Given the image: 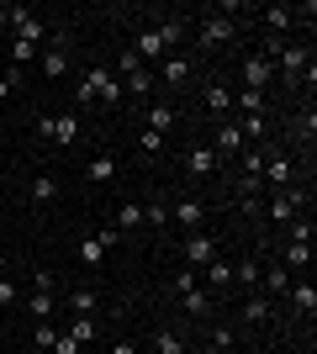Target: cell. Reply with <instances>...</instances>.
<instances>
[{
	"label": "cell",
	"mask_w": 317,
	"mask_h": 354,
	"mask_svg": "<svg viewBox=\"0 0 317 354\" xmlns=\"http://www.w3.org/2000/svg\"><path fill=\"white\" fill-rule=\"evenodd\" d=\"M16 301H21V291H16V281H6V275H0V307H16Z\"/></svg>",
	"instance_id": "obj_42"
},
{
	"label": "cell",
	"mask_w": 317,
	"mask_h": 354,
	"mask_svg": "<svg viewBox=\"0 0 317 354\" xmlns=\"http://www.w3.org/2000/svg\"><path fill=\"white\" fill-rule=\"evenodd\" d=\"M75 101L79 106H122V80L111 74V64H90V69H85Z\"/></svg>",
	"instance_id": "obj_1"
},
{
	"label": "cell",
	"mask_w": 317,
	"mask_h": 354,
	"mask_svg": "<svg viewBox=\"0 0 317 354\" xmlns=\"http://www.w3.org/2000/svg\"><path fill=\"white\" fill-rule=\"evenodd\" d=\"M211 301H217V296H211L206 286H196V291H180V312H191V317H206Z\"/></svg>",
	"instance_id": "obj_22"
},
{
	"label": "cell",
	"mask_w": 317,
	"mask_h": 354,
	"mask_svg": "<svg viewBox=\"0 0 317 354\" xmlns=\"http://www.w3.org/2000/svg\"><path fill=\"white\" fill-rule=\"evenodd\" d=\"M37 133H43L48 138V143H75V138H79V117H75V111H53V117H43V122H37Z\"/></svg>",
	"instance_id": "obj_2"
},
{
	"label": "cell",
	"mask_w": 317,
	"mask_h": 354,
	"mask_svg": "<svg viewBox=\"0 0 317 354\" xmlns=\"http://www.w3.org/2000/svg\"><path fill=\"white\" fill-rule=\"evenodd\" d=\"M291 281H296V275H291L286 265H270V270H259V286L270 291V301H275V296H286V291H291Z\"/></svg>",
	"instance_id": "obj_19"
},
{
	"label": "cell",
	"mask_w": 317,
	"mask_h": 354,
	"mask_svg": "<svg viewBox=\"0 0 317 354\" xmlns=\"http://www.w3.org/2000/svg\"><path fill=\"white\" fill-rule=\"evenodd\" d=\"M137 227H143V207H137V201H122L117 207V233H137Z\"/></svg>",
	"instance_id": "obj_29"
},
{
	"label": "cell",
	"mask_w": 317,
	"mask_h": 354,
	"mask_svg": "<svg viewBox=\"0 0 317 354\" xmlns=\"http://www.w3.org/2000/svg\"><path fill=\"white\" fill-rule=\"evenodd\" d=\"M265 185H270V191H291V185H296V164L286 159V153H275L270 148V159H265Z\"/></svg>",
	"instance_id": "obj_4"
},
{
	"label": "cell",
	"mask_w": 317,
	"mask_h": 354,
	"mask_svg": "<svg viewBox=\"0 0 317 354\" xmlns=\"http://www.w3.org/2000/svg\"><path fill=\"white\" fill-rule=\"evenodd\" d=\"M53 339H59V328H53V323H37V333H32V344H37V349H53Z\"/></svg>",
	"instance_id": "obj_40"
},
{
	"label": "cell",
	"mask_w": 317,
	"mask_h": 354,
	"mask_svg": "<svg viewBox=\"0 0 317 354\" xmlns=\"http://www.w3.org/2000/svg\"><path fill=\"white\" fill-rule=\"evenodd\" d=\"M106 254H111V249H106V238H101V233H85V238H79V259H85L90 270H101Z\"/></svg>",
	"instance_id": "obj_23"
},
{
	"label": "cell",
	"mask_w": 317,
	"mask_h": 354,
	"mask_svg": "<svg viewBox=\"0 0 317 354\" xmlns=\"http://www.w3.org/2000/svg\"><path fill=\"white\" fill-rule=\"evenodd\" d=\"M16 90H21V69H6V74H0V101L16 95Z\"/></svg>",
	"instance_id": "obj_41"
},
{
	"label": "cell",
	"mask_w": 317,
	"mask_h": 354,
	"mask_svg": "<svg viewBox=\"0 0 317 354\" xmlns=\"http://www.w3.org/2000/svg\"><path fill=\"white\" fill-rule=\"evenodd\" d=\"M175 122H180V111H175V106H164V101H148V133L169 138V133H175Z\"/></svg>",
	"instance_id": "obj_16"
},
{
	"label": "cell",
	"mask_w": 317,
	"mask_h": 354,
	"mask_svg": "<svg viewBox=\"0 0 317 354\" xmlns=\"http://www.w3.org/2000/svg\"><path fill=\"white\" fill-rule=\"evenodd\" d=\"M291 307H296V317H302V323H312V312H317V286L312 281H291Z\"/></svg>",
	"instance_id": "obj_12"
},
{
	"label": "cell",
	"mask_w": 317,
	"mask_h": 354,
	"mask_svg": "<svg viewBox=\"0 0 317 354\" xmlns=\"http://www.w3.org/2000/svg\"><path fill=\"white\" fill-rule=\"evenodd\" d=\"M280 265L296 275V270H312V243H286V254H280Z\"/></svg>",
	"instance_id": "obj_25"
},
{
	"label": "cell",
	"mask_w": 317,
	"mask_h": 354,
	"mask_svg": "<svg viewBox=\"0 0 317 354\" xmlns=\"http://www.w3.org/2000/svg\"><path fill=\"white\" fill-rule=\"evenodd\" d=\"M111 354H137V349H133L127 339H117V344H111Z\"/></svg>",
	"instance_id": "obj_46"
},
{
	"label": "cell",
	"mask_w": 317,
	"mask_h": 354,
	"mask_svg": "<svg viewBox=\"0 0 317 354\" xmlns=\"http://www.w3.org/2000/svg\"><path fill=\"white\" fill-rule=\"evenodd\" d=\"M27 201L32 207H48V201H59V185H53V175H37L27 185Z\"/></svg>",
	"instance_id": "obj_24"
},
{
	"label": "cell",
	"mask_w": 317,
	"mask_h": 354,
	"mask_svg": "<svg viewBox=\"0 0 317 354\" xmlns=\"http://www.w3.org/2000/svg\"><path fill=\"white\" fill-rule=\"evenodd\" d=\"M233 106H238L243 117H265V90H238V95H233Z\"/></svg>",
	"instance_id": "obj_32"
},
{
	"label": "cell",
	"mask_w": 317,
	"mask_h": 354,
	"mask_svg": "<svg viewBox=\"0 0 317 354\" xmlns=\"http://www.w3.org/2000/svg\"><path fill=\"white\" fill-rule=\"evenodd\" d=\"M159 43H164V53H175V48H180V37H185V21H175V16H164V21H159Z\"/></svg>",
	"instance_id": "obj_27"
},
{
	"label": "cell",
	"mask_w": 317,
	"mask_h": 354,
	"mask_svg": "<svg viewBox=\"0 0 317 354\" xmlns=\"http://www.w3.org/2000/svg\"><path fill=\"white\" fill-rule=\"evenodd\" d=\"M233 16L227 11H211V16H201V48H222V43H233Z\"/></svg>",
	"instance_id": "obj_3"
},
{
	"label": "cell",
	"mask_w": 317,
	"mask_h": 354,
	"mask_svg": "<svg viewBox=\"0 0 317 354\" xmlns=\"http://www.w3.org/2000/svg\"><path fill=\"white\" fill-rule=\"evenodd\" d=\"M206 344H217V349H222V354H233V344H238V333H233V328L222 323V328H211V339H206Z\"/></svg>",
	"instance_id": "obj_39"
},
{
	"label": "cell",
	"mask_w": 317,
	"mask_h": 354,
	"mask_svg": "<svg viewBox=\"0 0 317 354\" xmlns=\"http://www.w3.org/2000/svg\"><path fill=\"white\" fill-rule=\"evenodd\" d=\"M238 317H243V328H270L275 323V301L265 291H249V301L238 307Z\"/></svg>",
	"instance_id": "obj_6"
},
{
	"label": "cell",
	"mask_w": 317,
	"mask_h": 354,
	"mask_svg": "<svg viewBox=\"0 0 317 354\" xmlns=\"http://www.w3.org/2000/svg\"><path fill=\"white\" fill-rule=\"evenodd\" d=\"M211 259H217V238H211L206 227H196V233L185 238V265L201 270V265H211Z\"/></svg>",
	"instance_id": "obj_8"
},
{
	"label": "cell",
	"mask_w": 317,
	"mask_h": 354,
	"mask_svg": "<svg viewBox=\"0 0 317 354\" xmlns=\"http://www.w3.org/2000/svg\"><path fill=\"white\" fill-rule=\"evenodd\" d=\"M43 53V48H32V43H21V37H11V69H21V64H32Z\"/></svg>",
	"instance_id": "obj_36"
},
{
	"label": "cell",
	"mask_w": 317,
	"mask_h": 354,
	"mask_svg": "<svg viewBox=\"0 0 317 354\" xmlns=\"http://www.w3.org/2000/svg\"><path fill=\"white\" fill-rule=\"evenodd\" d=\"M69 339H75L79 349H85V344L95 339V317H75V323H69Z\"/></svg>",
	"instance_id": "obj_35"
},
{
	"label": "cell",
	"mask_w": 317,
	"mask_h": 354,
	"mask_svg": "<svg viewBox=\"0 0 317 354\" xmlns=\"http://www.w3.org/2000/svg\"><path fill=\"white\" fill-rule=\"evenodd\" d=\"M85 175H90L95 185H111V180H117V159H111V153H95V159H90V169H85Z\"/></svg>",
	"instance_id": "obj_28"
},
{
	"label": "cell",
	"mask_w": 317,
	"mask_h": 354,
	"mask_svg": "<svg viewBox=\"0 0 317 354\" xmlns=\"http://www.w3.org/2000/svg\"><path fill=\"white\" fill-rule=\"evenodd\" d=\"M69 312H75V317H90V312H101V296H95V286H75V291H69Z\"/></svg>",
	"instance_id": "obj_21"
},
{
	"label": "cell",
	"mask_w": 317,
	"mask_h": 354,
	"mask_svg": "<svg viewBox=\"0 0 317 354\" xmlns=\"http://www.w3.org/2000/svg\"><path fill=\"white\" fill-rule=\"evenodd\" d=\"M0 233H6V212H0Z\"/></svg>",
	"instance_id": "obj_49"
},
{
	"label": "cell",
	"mask_w": 317,
	"mask_h": 354,
	"mask_svg": "<svg viewBox=\"0 0 317 354\" xmlns=\"http://www.w3.org/2000/svg\"><path fill=\"white\" fill-rule=\"evenodd\" d=\"M153 354H191V349H185V339L175 328H159V333H153Z\"/></svg>",
	"instance_id": "obj_31"
},
{
	"label": "cell",
	"mask_w": 317,
	"mask_h": 354,
	"mask_svg": "<svg viewBox=\"0 0 317 354\" xmlns=\"http://www.w3.org/2000/svg\"><path fill=\"white\" fill-rule=\"evenodd\" d=\"M122 95H133V101L148 106V95H153V69H133L127 80H122Z\"/></svg>",
	"instance_id": "obj_18"
},
{
	"label": "cell",
	"mask_w": 317,
	"mask_h": 354,
	"mask_svg": "<svg viewBox=\"0 0 317 354\" xmlns=\"http://www.w3.org/2000/svg\"><path fill=\"white\" fill-rule=\"evenodd\" d=\"M11 32L21 37V43H32V48H43V43H48V27L27 11V6H11Z\"/></svg>",
	"instance_id": "obj_5"
},
{
	"label": "cell",
	"mask_w": 317,
	"mask_h": 354,
	"mask_svg": "<svg viewBox=\"0 0 317 354\" xmlns=\"http://www.w3.org/2000/svg\"><path fill=\"white\" fill-rule=\"evenodd\" d=\"M169 222V207L164 201H148V207H143V227H164Z\"/></svg>",
	"instance_id": "obj_38"
},
{
	"label": "cell",
	"mask_w": 317,
	"mask_h": 354,
	"mask_svg": "<svg viewBox=\"0 0 317 354\" xmlns=\"http://www.w3.org/2000/svg\"><path fill=\"white\" fill-rule=\"evenodd\" d=\"M291 133H296V143H312L317 138V111H312V101L296 111V122H291Z\"/></svg>",
	"instance_id": "obj_26"
},
{
	"label": "cell",
	"mask_w": 317,
	"mask_h": 354,
	"mask_svg": "<svg viewBox=\"0 0 317 354\" xmlns=\"http://www.w3.org/2000/svg\"><path fill=\"white\" fill-rule=\"evenodd\" d=\"M27 312L37 317V323H53V291H32L27 296Z\"/></svg>",
	"instance_id": "obj_33"
},
{
	"label": "cell",
	"mask_w": 317,
	"mask_h": 354,
	"mask_svg": "<svg viewBox=\"0 0 317 354\" xmlns=\"http://www.w3.org/2000/svg\"><path fill=\"white\" fill-rule=\"evenodd\" d=\"M11 27V6H0V32Z\"/></svg>",
	"instance_id": "obj_47"
},
{
	"label": "cell",
	"mask_w": 317,
	"mask_h": 354,
	"mask_svg": "<svg viewBox=\"0 0 317 354\" xmlns=\"http://www.w3.org/2000/svg\"><path fill=\"white\" fill-rule=\"evenodd\" d=\"M196 354H222V349H217V344H201V349Z\"/></svg>",
	"instance_id": "obj_48"
},
{
	"label": "cell",
	"mask_w": 317,
	"mask_h": 354,
	"mask_svg": "<svg viewBox=\"0 0 317 354\" xmlns=\"http://www.w3.org/2000/svg\"><path fill=\"white\" fill-rule=\"evenodd\" d=\"M217 164H222V159L211 153V143H196L191 153H185V169H191V180H206L211 169H217Z\"/></svg>",
	"instance_id": "obj_14"
},
{
	"label": "cell",
	"mask_w": 317,
	"mask_h": 354,
	"mask_svg": "<svg viewBox=\"0 0 317 354\" xmlns=\"http://www.w3.org/2000/svg\"><path fill=\"white\" fill-rule=\"evenodd\" d=\"M159 80L180 90L185 80H191V59H185V53H164V64H159Z\"/></svg>",
	"instance_id": "obj_17"
},
{
	"label": "cell",
	"mask_w": 317,
	"mask_h": 354,
	"mask_svg": "<svg viewBox=\"0 0 317 354\" xmlns=\"http://www.w3.org/2000/svg\"><path fill=\"white\" fill-rule=\"evenodd\" d=\"M169 222H175V227H191V233H196L201 222H206V201H196V196H180V201L169 207Z\"/></svg>",
	"instance_id": "obj_9"
},
{
	"label": "cell",
	"mask_w": 317,
	"mask_h": 354,
	"mask_svg": "<svg viewBox=\"0 0 317 354\" xmlns=\"http://www.w3.org/2000/svg\"><path fill=\"white\" fill-rule=\"evenodd\" d=\"M286 233H291V243H312L317 227H312V217H291V222H286Z\"/></svg>",
	"instance_id": "obj_34"
},
{
	"label": "cell",
	"mask_w": 317,
	"mask_h": 354,
	"mask_svg": "<svg viewBox=\"0 0 317 354\" xmlns=\"http://www.w3.org/2000/svg\"><path fill=\"white\" fill-rule=\"evenodd\" d=\"M180 291H196V270H191V265L175 275V296H180Z\"/></svg>",
	"instance_id": "obj_43"
},
{
	"label": "cell",
	"mask_w": 317,
	"mask_h": 354,
	"mask_svg": "<svg viewBox=\"0 0 317 354\" xmlns=\"http://www.w3.org/2000/svg\"><path fill=\"white\" fill-rule=\"evenodd\" d=\"M201 275H206V291L211 296H222V291H233V265H227L222 254L211 259V265H201Z\"/></svg>",
	"instance_id": "obj_13"
},
{
	"label": "cell",
	"mask_w": 317,
	"mask_h": 354,
	"mask_svg": "<svg viewBox=\"0 0 317 354\" xmlns=\"http://www.w3.org/2000/svg\"><path fill=\"white\" fill-rule=\"evenodd\" d=\"M0 275H6V259H0Z\"/></svg>",
	"instance_id": "obj_50"
},
{
	"label": "cell",
	"mask_w": 317,
	"mask_h": 354,
	"mask_svg": "<svg viewBox=\"0 0 317 354\" xmlns=\"http://www.w3.org/2000/svg\"><path fill=\"white\" fill-rule=\"evenodd\" d=\"M238 80H243V90H265V85L275 80V64H270V59H259V53H254V59H243Z\"/></svg>",
	"instance_id": "obj_11"
},
{
	"label": "cell",
	"mask_w": 317,
	"mask_h": 354,
	"mask_svg": "<svg viewBox=\"0 0 317 354\" xmlns=\"http://www.w3.org/2000/svg\"><path fill=\"white\" fill-rule=\"evenodd\" d=\"M259 21H265V27H270L275 37H286V32L296 27V16H291V6H265V11H259Z\"/></svg>",
	"instance_id": "obj_20"
},
{
	"label": "cell",
	"mask_w": 317,
	"mask_h": 354,
	"mask_svg": "<svg viewBox=\"0 0 317 354\" xmlns=\"http://www.w3.org/2000/svg\"><path fill=\"white\" fill-rule=\"evenodd\" d=\"M53 354H79V344L69 339V333H59V339H53Z\"/></svg>",
	"instance_id": "obj_45"
},
{
	"label": "cell",
	"mask_w": 317,
	"mask_h": 354,
	"mask_svg": "<svg viewBox=\"0 0 317 354\" xmlns=\"http://www.w3.org/2000/svg\"><path fill=\"white\" fill-rule=\"evenodd\" d=\"M32 291H53V270H32Z\"/></svg>",
	"instance_id": "obj_44"
},
{
	"label": "cell",
	"mask_w": 317,
	"mask_h": 354,
	"mask_svg": "<svg viewBox=\"0 0 317 354\" xmlns=\"http://www.w3.org/2000/svg\"><path fill=\"white\" fill-rule=\"evenodd\" d=\"M243 148H249V143H243V127H238V122H217V138H211V153H217V159H238Z\"/></svg>",
	"instance_id": "obj_7"
},
{
	"label": "cell",
	"mask_w": 317,
	"mask_h": 354,
	"mask_svg": "<svg viewBox=\"0 0 317 354\" xmlns=\"http://www.w3.org/2000/svg\"><path fill=\"white\" fill-rule=\"evenodd\" d=\"M233 286H243V291H259V259H238V265H233Z\"/></svg>",
	"instance_id": "obj_30"
},
{
	"label": "cell",
	"mask_w": 317,
	"mask_h": 354,
	"mask_svg": "<svg viewBox=\"0 0 317 354\" xmlns=\"http://www.w3.org/2000/svg\"><path fill=\"white\" fill-rule=\"evenodd\" d=\"M137 148H143V159H159V153H164V138L143 127V133H137Z\"/></svg>",
	"instance_id": "obj_37"
},
{
	"label": "cell",
	"mask_w": 317,
	"mask_h": 354,
	"mask_svg": "<svg viewBox=\"0 0 317 354\" xmlns=\"http://www.w3.org/2000/svg\"><path fill=\"white\" fill-rule=\"evenodd\" d=\"M37 69H43L48 80H59V74L69 69V48H64V37H53V48H48V53H37Z\"/></svg>",
	"instance_id": "obj_15"
},
{
	"label": "cell",
	"mask_w": 317,
	"mask_h": 354,
	"mask_svg": "<svg viewBox=\"0 0 317 354\" xmlns=\"http://www.w3.org/2000/svg\"><path fill=\"white\" fill-rule=\"evenodd\" d=\"M201 106H206V117H217V122H227V111H233V90L222 85V80H211L206 90H201Z\"/></svg>",
	"instance_id": "obj_10"
}]
</instances>
